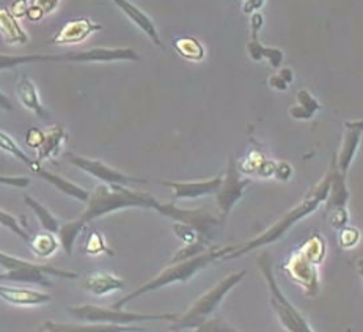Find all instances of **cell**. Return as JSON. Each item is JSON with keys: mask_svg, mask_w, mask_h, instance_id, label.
I'll return each instance as SVG.
<instances>
[{"mask_svg": "<svg viewBox=\"0 0 363 332\" xmlns=\"http://www.w3.org/2000/svg\"><path fill=\"white\" fill-rule=\"evenodd\" d=\"M301 250L316 266H319L323 263V260L325 257V241L323 240V236H319L318 233H313L307 241L303 243V246L301 248Z\"/></svg>", "mask_w": 363, "mask_h": 332, "instance_id": "f546056e", "label": "cell"}, {"mask_svg": "<svg viewBox=\"0 0 363 332\" xmlns=\"http://www.w3.org/2000/svg\"><path fill=\"white\" fill-rule=\"evenodd\" d=\"M30 178L27 177H10V175H0V184L2 186H10V187H28L30 186Z\"/></svg>", "mask_w": 363, "mask_h": 332, "instance_id": "8d00e7d4", "label": "cell"}, {"mask_svg": "<svg viewBox=\"0 0 363 332\" xmlns=\"http://www.w3.org/2000/svg\"><path fill=\"white\" fill-rule=\"evenodd\" d=\"M293 175V169L291 165L286 164V162H279L277 165H275V175L279 179H281V182H286V179H289V177Z\"/></svg>", "mask_w": 363, "mask_h": 332, "instance_id": "ab89813d", "label": "cell"}, {"mask_svg": "<svg viewBox=\"0 0 363 332\" xmlns=\"http://www.w3.org/2000/svg\"><path fill=\"white\" fill-rule=\"evenodd\" d=\"M0 268L5 272H0V282H19V284H35L41 287H52L48 276L59 279L74 280L79 274L68 270H59L49 265H38L27 262L24 258L13 257L0 250Z\"/></svg>", "mask_w": 363, "mask_h": 332, "instance_id": "5b68a950", "label": "cell"}, {"mask_svg": "<svg viewBox=\"0 0 363 332\" xmlns=\"http://www.w3.org/2000/svg\"><path fill=\"white\" fill-rule=\"evenodd\" d=\"M157 184L170 187L175 200H194L205 196H213L222 184V177H214L200 182H156Z\"/></svg>", "mask_w": 363, "mask_h": 332, "instance_id": "7c38bea8", "label": "cell"}, {"mask_svg": "<svg viewBox=\"0 0 363 332\" xmlns=\"http://www.w3.org/2000/svg\"><path fill=\"white\" fill-rule=\"evenodd\" d=\"M67 161L72 165H76L77 169H81L82 172L89 173L93 178L103 182V184H117V186H129V184H143L148 183L147 179L142 178H135V177H129L126 173H123L120 170L112 169L111 165H107L106 162L99 161V160H93V157H85L81 155H74V153H68L65 155Z\"/></svg>", "mask_w": 363, "mask_h": 332, "instance_id": "9c48e42d", "label": "cell"}, {"mask_svg": "<svg viewBox=\"0 0 363 332\" xmlns=\"http://www.w3.org/2000/svg\"><path fill=\"white\" fill-rule=\"evenodd\" d=\"M68 139V133L62 125H54L45 133V140H43V145L36 150L38 155H36V162L41 164L43 161L52 160L57 155L60 153L63 143Z\"/></svg>", "mask_w": 363, "mask_h": 332, "instance_id": "44dd1931", "label": "cell"}, {"mask_svg": "<svg viewBox=\"0 0 363 332\" xmlns=\"http://www.w3.org/2000/svg\"><path fill=\"white\" fill-rule=\"evenodd\" d=\"M59 2H33L30 5H26L24 10L21 11L19 16H26L27 19L30 21H40L46 16L48 13L52 11L54 9H57Z\"/></svg>", "mask_w": 363, "mask_h": 332, "instance_id": "1f68e13d", "label": "cell"}, {"mask_svg": "<svg viewBox=\"0 0 363 332\" xmlns=\"http://www.w3.org/2000/svg\"><path fill=\"white\" fill-rule=\"evenodd\" d=\"M84 228L85 226L79 219L65 222L60 226L59 232H57V236H59L57 240H59L60 248L67 252L68 255H71L72 250H74V244L77 241V238L81 236Z\"/></svg>", "mask_w": 363, "mask_h": 332, "instance_id": "83f0119b", "label": "cell"}, {"mask_svg": "<svg viewBox=\"0 0 363 332\" xmlns=\"http://www.w3.org/2000/svg\"><path fill=\"white\" fill-rule=\"evenodd\" d=\"M345 129L346 131L343 135V142H341L340 151L335 157L337 169L343 177H346V173H347V170H350L352 161L355 160V155H357V150L360 147L362 133H363V121L362 120L346 121Z\"/></svg>", "mask_w": 363, "mask_h": 332, "instance_id": "8fae6325", "label": "cell"}, {"mask_svg": "<svg viewBox=\"0 0 363 332\" xmlns=\"http://www.w3.org/2000/svg\"><path fill=\"white\" fill-rule=\"evenodd\" d=\"M330 223H332V227H335V228H345L346 223H347L346 208L333 209L332 216H330Z\"/></svg>", "mask_w": 363, "mask_h": 332, "instance_id": "74e56055", "label": "cell"}, {"mask_svg": "<svg viewBox=\"0 0 363 332\" xmlns=\"http://www.w3.org/2000/svg\"><path fill=\"white\" fill-rule=\"evenodd\" d=\"M195 332H236L228 323H225L220 316H214L201 324L200 328L195 329Z\"/></svg>", "mask_w": 363, "mask_h": 332, "instance_id": "836d02e7", "label": "cell"}, {"mask_svg": "<svg viewBox=\"0 0 363 332\" xmlns=\"http://www.w3.org/2000/svg\"><path fill=\"white\" fill-rule=\"evenodd\" d=\"M269 85L272 87V89L279 90V92H283V90L288 89V85L285 84V81H283V79L279 74H274V76L269 77Z\"/></svg>", "mask_w": 363, "mask_h": 332, "instance_id": "7bdbcfd3", "label": "cell"}, {"mask_svg": "<svg viewBox=\"0 0 363 332\" xmlns=\"http://www.w3.org/2000/svg\"><path fill=\"white\" fill-rule=\"evenodd\" d=\"M103 28L101 24L93 23L90 18H77L65 24L50 40L52 45H77L90 37L91 33Z\"/></svg>", "mask_w": 363, "mask_h": 332, "instance_id": "4fadbf2b", "label": "cell"}, {"mask_svg": "<svg viewBox=\"0 0 363 332\" xmlns=\"http://www.w3.org/2000/svg\"><path fill=\"white\" fill-rule=\"evenodd\" d=\"M250 183L252 179L241 173L235 157H230L227 173L222 177V184L219 191L216 192L217 209H219L217 218L220 221V226H223L225 221L228 219L231 209L236 205V201L244 196V191L250 186Z\"/></svg>", "mask_w": 363, "mask_h": 332, "instance_id": "ba28073f", "label": "cell"}, {"mask_svg": "<svg viewBox=\"0 0 363 332\" xmlns=\"http://www.w3.org/2000/svg\"><path fill=\"white\" fill-rule=\"evenodd\" d=\"M173 48H175L178 55H181L186 60L200 62L205 59V48H203V45L197 38L179 37L177 40H173Z\"/></svg>", "mask_w": 363, "mask_h": 332, "instance_id": "f1b7e54d", "label": "cell"}, {"mask_svg": "<svg viewBox=\"0 0 363 332\" xmlns=\"http://www.w3.org/2000/svg\"><path fill=\"white\" fill-rule=\"evenodd\" d=\"M27 244L33 254L41 258L52 257L57 252V249L60 248L57 236L49 232H43L35 236H30V240H28Z\"/></svg>", "mask_w": 363, "mask_h": 332, "instance_id": "4316f807", "label": "cell"}, {"mask_svg": "<svg viewBox=\"0 0 363 332\" xmlns=\"http://www.w3.org/2000/svg\"><path fill=\"white\" fill-rule=\"evenodd\" d=\"M46 332H142V328L118 326V324H101V323H55L48 321L43 326Z\"/></svg>", "mask_w": 363, "mask_h": 332, "instance_id": "e0dca14e", "label": "cell"}, {"mask_svg": "<svg viewBox=\"0 0 363 332\" xmlns=\"http://www.w3.org/2000/svg\"><path fill=\"white\" fill-rule=\"evenodd\" d=\"M0 109L9 111V112H11V111H13V104H11L10 98L6 96L5 93H2V92H0Z\"/></svg>", "mask_w": 363, "mask_h": 332, "instance_id": "f6af8a7d", "label": "cell"}, {"mask_svg": "<svg viewBox=\"0 0 363 332\" xmlns=\"http://www.w3.org/2000/svg\"><path fill=\"white\" fill-rule=\"evenodd\" d=\"M330 178H332V169H329L328 175H325L321 182H319L313 189H311L307 196L299 201V204H297L293 209H289L285 216H281V218L275 222L272 227H269L266 232H263L257 238H253L250 241H247L244 244H236V246H233L230 254L223 260L239 258L261 246H266V244H272L275 241H279L281 236H285L288 233V230L291 228L294 223H297L303 218H307V216H310L313 211H316L318 206L321 205L323 201L328 200Z\"/></svg>", "mask_w": 363, "mask_h": 332, "instance_id": "7a4b0ae2", "label": "cell"}, {"mask_svg": "<svg viewBox=\"0 0 363 332\" xmlns=\"http://www.w3.org/2000/svg\"><path fill=\"white\" fill-rule=\"evenodd\" d=\"M258 265L261 268V272L267 282V287H269V293H271V306L274 309L275 315L280 321V324L285 328L288 332H313L310 328V324L307 319L294 307V304L289 301L285 293L281 292V288L279 287L277 280L274 277V271H272V263L267 252H264L263 255L259 257Z\"/></svg>", "mask_w": 363, "mask_h": 332, "instance_id": "8992f818", "label": "cell"}, {"mask_svg": "<svg viewBox=\"0 0 363 332\" xmlns=\"http://www.w3.org/2000/svg\"><path fill=\"white\" fill-rule=\"evenodd\" d=\"M128 208L155 209L165 218L173 219V222L186 223V226L197 230L203 238H206L213 227L220 226L219 218L214 213L208 211L206 208L183 209L173 204H162V201L152 197L150 192L134 191L126 186L117 184H99L94 187V191L90 192V197L86 200L84 213L77 219L86 226L94 219Z\"/></svg>", "mask_w": 363, "mask_h": 332, "instance_id": "6da1fadb", "label": "cell"}, {"mask_svg": "<svg viewBox=\"0 0 363 332\" xmlns=\"http://www.w3.org/2000/svg\"><path fill=\"white\" fill-rule=\"evenodd\" d=\"M28 169H30L36 177H40L45 179V182H48L49 184H52L57 191H60L62 194H65V196L72 197L79 201H84V204H86V200H89V197H90V192L84 189L82 186L72 183V182H69V179L57 175V173H54V172L43 169L41 164H38L36 161Z\"/></svg>", "mask_w": 363, "mask_h": 332, "instance_id": "9a60e30c", "label": "cell"}, {"mask_svg": "<svg viewBox=\"0 0 363 332\" xmlns=\"http://www.w3.org/2000/svg\"><path fill=\"white\" fill-rule=\"evenodd\" d=\"M359 238H360L359 230L346 228V227L341 228V232H340V244H341V248H345V249L354 248L355 244H357Z\"/></svg>", "mask_w": 363, "mask_h": 332, "instance_id": "e575fe53", "label": "cell"}, {"mask_svg": "<svg viewBox=\"0 0 363 332\" xmlns=\"http://www.w3.org/2000/svg\"><path fill=\"white\" fill-rule=\"evenodd\" d=\"M0 299L13 306L32 307V306L48 304V302L52 301V296L43 292L30 290V288L9 287V285L0 284Z\"/></svg>", "mask_w": 363, "mask_h": 332, "instance_id": "5bb4252c", "label": "cell"}, {"mask_svg": "<svg viewBox=\"0 0 363 332\" xmlns=\"http://www.w3.org/2000/svg\"><path fill=\"white\" fill-rule=\"evenodd\" d=\"M0 35L9 45H26L28 43V35L21 27L18 18L14 16L13 11L0 4Z\"/></svg>", "mask_w": 363, "mask_h": 332, "instance_id": "d6986e66", "label": "cell"}, {"mask_svg": "<svg viewBox=\"0 0 363 332\" xmlns=\"http://www.w3.org/2000/svg\"><path fill=\"white\" fill-rule=\"evenodd\" d=\"M84 252L89 255H99V254L112 255V250L108 249V246L106 244L104 236L99 232H96V230L89 235V240H86Z\"/></svg>", "mask_w": 363, "mask_h": 332, "instance_id": "d6a6232c", "label": "cell"}, {"mask_svg": "<svg viewBox=\"0 0 363 332\" xmlns=\"http://www.w3.org/2000/svg\"><path fill=\"white\" fill-rule=\"evenodd\" d=\"M115 5H117L118 9L129 18L130 23H134L137 27H139L157 48L164 49V43L161 40V35L157 32V27L147 16V14H145L140 9H137L133 2H128V0H115Z\"/></svg>", "mask_w": 363, "mask_h": 332, "instance_id": "2e32d148", "label": "cell"}, {"mask_svg": "<svg viewBox=\"0 0 363 332\" xmlns=\"http://www.w3.org/2000/svg\"><path fill=\"white\" fill-rule=\"evenodd\" d=\"M84 288L86 292H90L96 296H104L107 293L123 290V288H125V282H123V279L117 277L112 272L96 271L85 277Z\"/></svg>", "mask_w": 363, "mask_h": 332, "instance_id": "ffe728a7", "label": "cell"}, {"mask_svg": "<svg viewBox=\"0 0 363 332\" xmlns=\"http://www.w3.org/2000/svg\"><path fill=\"white\" fill-rule=\"evenodd\" d=\"M0 150L5 151V153L14 156L21 162H24L27 167H30V165L35 162V160H32L30 156H27L26 151L18 145L16 140H14L11 135L4 133L2 129H0Z\"/></svg>", "mask_w": 363, "mask_h": 332, "instance_id": "4dcf8cb0", "label": "cell"}, {"mask_svg": "<svg viewBox=\"0 0 363 332\" xmlns=\"http://www.w3.org/2000/svg\"><path fill=\"white\" fill-rule=\"evenodd\" d=\"M286 274L291 277L297 285L303 288L307 296H316L319 293V277H318V266L303 254L299 249L286 260L283 265Z\"/></svg>", "mask_w": 363, "mask_h": 332, "instance_id": "30bf717a", "label": "cell"}, {"mask_svg": "<svg viewBox=\"0 0 363 332\" xmlns=\"http://www.w3.org/2000/svg\"><path fill=\"white\" fill-rule=\"evenodd\" d=\"M43 140H45V131H41L38 128H30L26 135V143L30 148L38 150L43 145Z\"/></svg>", "mask_w": 363, "mask_h": 332, "instance_id": "d590c367", "label": "cell"}, {"mask_svg": "<svg viewBox=\"0 0 363 332\" xmlns=\"http://www.w3.org/2000/svg\"><path fill=\"white\" fill-rule=\"evenodd\" d=\"M231 249H233V246L222 248V249L211 248V249H208L206 252H203V254H200V255L181 260V262L170 263L161 274H157L155 279H151L150 282L139 287L135 292L125 296V298H121L120 301L115 302L112 307L113 309H123L126 304H129L130 301L140 298V296H143V294H148L151 292L161 290V288L169 287V285L177 284V282L186 284L194 276H197V274L201 270H205L208 265H211L213 262H216V260H223L225 257L230 254Z\"/></svg>", "mask_w": 363, "mask_h": 332, "instance_id": "3957f363", "label": "cell"}, {"mask_svg": "<svg viewBox=\"0 0 363 332\" xmlns=\"http://www.w3.org/2000/svg\"><path fill=\"white\" fill-rule=\"evenodd\" d=\"M275 162L272 161H263V164L259 165L258 170H257V175L263 177V178H269V177H274L275 175Z\"/></svg>", "mask_w": 363, "mask_h": 332, "instance_id": "60d3db41", "label": "cell"}, {"mask_svg": "<svg viewBox=\"0 0 363 332\" xmlns=\"http://www.w3.org/2000/svg\"><path fill=\"white\" fill-rule=\"evenodd\" d=\"M247 50H249V55L253 62H261V60H267L271 63V67L279 70L280 65L285 59V54H283V50L277 49V48H266L261 45V43L257 41H249V45H247Z\"/></svg>", "mask_w": 363, "mask_h": 332, "instance_id": "484cf974", "label": "cell"}, {"mask_svg": "<svg viewBox=\"0 0 363 332\" xmlns=\"http://www.w3.org/2000/svg\"><path fill=\"white\" fill-rule=\"evenodd\" d=\"M24 201L27 204V206L30 208L32 211L35 213L36 219H38L40 223H41V227L45 228L46 232L52 233V235H57V232H59V228L62 226V222L57 219V216H54L52 213H50L45 205L40 204L38 200L30 197V196H27V194L24 196Z\"/></svg>", "mask_w": 363, "mask_h": 332, "instance_id": "d4e9b609", "label": "cell"}, {"mask_svg": "<svg viewBox=\"0 0 363 332\" xmlns=\"http://www.w3.org/2000/svg\"><path fill=\"white\" fill-rule=\"evenodd\" d=\"M296 99H297V106H293L291 109H289V115L296 120H310L313 118V115L316 112L321 111V104H319V101L307 90L297 92Z\"/></svg>", "mask_w": 363, "mask_h": 332, "instance_id": "cb8c5ba5", "label": "cell"}, {"mask_svg": "<svg viewBox=\"0 0 363 332\" xmlns=\"http://www.w3.org/2000/svg\"><path fill=\"white\" fill-rule=\"evenodd\" d=\"M16 95L21 101V104H23L26 109L32 111L36 115V117H40L43 120L50 118V114L45 109V106L41 104L38 89H36V85L33 84L32 79L28 77L27 74L21 77V81L18 82Z\"/></svg>", "mask_w": 363, "mask_h": 332, "instance_id": "ac0fdd59", "label": "cell"}, {"mask_svg": "<svg viewBox=\"0 0 363 332\" xmlns=\"http://www.w3.org/2000/svg\"><path fill=\"white\" fill-rule=\"evenodd\" d=\"M40 62H72L71 52L63 55H11V54H0V71L13 70L28 63H40Z\"/></svg>", "mask_w": 363, "mask_h": 332, "instance_id": "603a6c76", "label": "cell"}, {"mask_svg": "<svg viewBox=\"0 0 363 332\" xmlns=\"http://www.w3.org/2000/svg\"><path fill=\"white\" fill-rule=\"evenodd\" d=\"M242 5H244L242 6V11L245 14H253V13H257L261 9V6L264 5V0H247V2H244Z\"/></svg>", "mask_w": 363, "mask_h": 332, "instance_id": "b9f144b4", "label": "cell"}, {"mask_svg": "<svg viewBox=\"0 0 363 332\" xmlns=\"http://www.w3.org/2000/svg\"><path fill=\"white\" fill-rule=\"evenodd\" d=\"M263 23H264L263 14L258 13V11L250 14V31H252L250 40L252 41H257L258 40V32L261 31V27H263Z\"/></svg>", "mask_w": 363, "mask_h": 332, "instance_id": "f35d334b", "label": "cell"}, {"mask_svg": "<svg viewBox=\"0 0 363 332\" xmlns=\"http://www.w3.org/2000/svg\"><path fill=\"white\" fill-rule=\"evenodd\" d=\"M68 312L77 320H82L86 323H101V324H118V326H128L133 323L140 321H155V320H170L173 321L177 319V314H137V312H128L123 309H113V307H101L93 304H84V306H72L68 307Z\"/></svg>", "mask_w": 363, "mask_h": 332, "instance_id": "52a82bcc", "label": "cell"}, {"mask_svg": "<svg viewBox=\"0 0 363 332\" xmlns=\"http://www.w3.org/2000/svg\"><path fill=\"white\" fill-rule=\"evenodd\" d=\"M332 178H330V186H329V196H328V208L330 211L338 208H346L347 200H350V192H347L346 187V177L341 175L337 169L335 157L332 160Z\"/></svg>", "mask_w": 363, "mask_h": 332, "instance_id": "7402d4cb", "label": "cell"}, {"mask_svg": "<svg viewBox=\"0 0 363 332\" xmlns=\"http://www.w3.org/2000/svg\"><path fill=\"white\" fill-rule=\"evenodd\" d=\"M279 76L283 79V81H285V84H286V85L293 84V81H294L293 70H289V68H281V70H280V73H279Z\"/></svg>", "mask_w": 363, "mask_h": 332, "instance_id": "ee69618b", "label": "cell"}, {"mask_svg": "<svg viewBox=\"0 0 363 332\" xmlns=\"http://www.w3.org/2000/svg\"><path fill=\"white\" fill-rule=\"evenodd\" d=\"M247 276V271L233 272L230 276L225 277L220 282H217L211 290L206 292L205 294L199 298L194 304L189 307L187 312L183 315H178L173 320L170 329L173 332L186 331V329H197L203 323L211 319V315L216 312V309L220 306V302L225 299L235 287L242 282V279Z\"/></svg>", "mask_w": 363, "mask_h": 332, "instance_id": "277c9868", "label": "cell"}]
</instances>
